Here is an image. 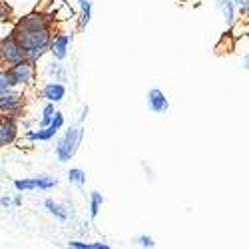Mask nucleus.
<instances>
[{"label": "nucleus", "mask_w": 249, "mask_h": 249, "mask_svg": "<svg viewBox=\"0 0 249 249\" xmlns=\"http://www.w3.org/2000/svg\"><path fill=\"white\" fill-rule=\"evenodd\" d=\"M52 32L54 30H22V32H14L16 40L22 48L26 50V58H30L32 62H42L48 56V46L52 40Z\"/></svg>", "instance_id": "nucleus-1"}, {"label": "nucleus", "mask_w": 249, "mask_h": 249, "mask_svg": "<svg viewBox=\"0 0 249 249\" xmlns=\"http://www.w3.org/2000/svg\"><path fill=\"white\" fill-rule=\"evenodd\" d=\"M88 112H90V108H88V106H82V110H80V118H78V122H82V124H84V122H86V118H88Z\"/></svg>", "instance_id": "nucleus-27"}, {"label": "nucleus", "mask_w": 249, "mask_h": 249, "mask_svg": "<svg viewBox=\"0 0 249 249\" xmlns=\"http://www.w3.org/2000/svg\"><path fill=\"white\" fill-rule=\"evenodd\" d=\"M22 203H24L22 192H18V194H14V196H12V205H14V207H22Z\"/></svg>", "instance_id": "nucleus-26"}, {"label": "nucleus", "mask_w": 249, "mask_h": 249, "mask_svg": "<svg viewBox=\"0 0 249 249\" xmlns=\"http://www.w3.org/2000/svg\"><path fill=\"white\" fill-rule=\"evenodd\" d=\"M231 2H233L235 6H239V4H243V2H245V0H231Z\"/></svg>", "instance_id": "nucleus-29"}, {"label": "nucleus", "mask_w": 249, "mask_h": 249, "mask_svg": "<svg viewBox=\"0 0 249 249\" xmlns=\"http://www.w3.org/2000/svg\"><path fill=\"white\" fill-rule=\"evenodd\" d=\"M2 68H4V66H2V62H0V70H2Z\"/></svg>", "instance_id": "nucleus-30"}, {"label": "nucleus", "mask_w": 249, "mask_h": 249, "mask_svg": "<svg viewBox=\"0 0 249 249\" xmlns=\"http://www.w3.org/2000/svg\"><path fill=\"white\" fill-rule=\"evenodd\" d=\"M22 58H26V50L22 48V44L18 42L12 32L0 38V62H2L4 68L16 64V62Z\"/></svg>", "instance_id": "nucleus-8"}, {"label": "nucleus", "mask_w": 249, "mask_h": 249, "mask_svg": "<svg viewBox=\"0 0 249 249\" xmlns=\"http://www.w3.org/2000/svg\"><path fill=\"white\" fill-rule=\"evenodd\" d=\"M20 122L18 118L6 116V114H0V150L10 148L18 142L20 138Z\"/></svg>", "instance_id": "nucleus-9"}, {"label": "nucleus", "mask_w": 249, "mask_h": 249, "mask_svg": "<svg viewBox=\"0 0 249 249\" xmlns=\"http://www.w3.org/2000/svg\"><path fill=\"white\" fill-rule=\"evenodd\" d=\"M66 178L72 185H76V188H84L86 185V172L82 168H70L66 172Z\"/></svg>", "instance_id": "nucleus-19"}, {"label": "nucleus", "mask_w": 249, "mask_h": 249, "mask_svg": "<svg viewBox=\"0 0 249 249\" xmlns=\"http://www.w3.org/2000/svg\"><path fill=\"white\" fill-rule=\"evenodd\" d=\"M237 12H239L241 18H249V0H245L243 4L237 6Z\"/></svg>", "instance_id": "nucleus-25"}, {"label": "nucleus", "mask_w": 249, "mask_h": 249, "mask_svg": "<svg viewBox=\"0 0 249 249\" xmlns=\"http://www.w3.org/2000/svg\"><path fill=\"white\" fill-rule=\"evenodd\" d=\"M42 205H44V210H46L56 221H60V223H68V221H70V213H68L66 205L62 203V201H56V199H52V197H46Z\"/></svg>", "instance_id": "nucleus-13"}, {"label": "nucleus", "mask_w": 249, "mask_h": 249, "mask_svg": "<svg viewBox=\"0 0 249 249\" xmlns=\"http://www.w3.org/2000/svg\"><path fill=\"white\" fill-rule=\"evenodd\" d=\"M72 42H74V32L68 30H60L58 26L52 32V40L48 46V56L60 62H66L72 50Z\"/></svg>", "instance_id": "nucleus-7"}, {"label": "nucleus", "mask_w": 249, "mask_h": 249, "mask_svg": "<svg viewBox=\"0 0 249 249\" xmlns=\"http://www.w3.org/2000/svg\"><path fill=\"white\" fill-rule=\"evenodd\" d=\"M26 102H28V90L24 88H8L0 92V114H6L12 118H24L26 116Z\"/></svg>", "instance_id": "nucleus-3"}, {"label": "nucleus", "mask_w": 249, "mask_h": 249, "mask_svg": "<svg viewBox=\"0 0 249 249\" xmlns=\"http://www.w3.org/2000/svg\"><path fill=\"white\" fill-rule=\"evenodd\" d=\"M10 74V80L16 88H24V90H32L36 86L38 80V64L32 62L30 58H22L18 60L16 64L6 68Z\"/></svg>", "instance_id": "nucleus-4"}, {"label": "nucleus", "mask_w": 249, "mask_h": 249, "mask_svg": "<svg viewBox=\"0 0 249 249\" xmlns=\"http://www.w3.org/2000/svg\"><path fill=\"white\" fill-rule=\"evenodd\" d=\"M68 90H66V84L62 82H54V80H48L46 84L40 88V98L44 102H52V104H60L62 100L66 98Z\"/></svg>", "instance_id": "nucleus-11"}, {"label": "nucleus", "mask_w": 249, "mask_h": 249, "mask_svg": "<svg viewBox=\"0 0 249 249\" xmlns=\"http://www.w3.org/2000/svg\"><path fill=\"white\" fill-rule=\"evenodd\" d=\"M0 207H2V210H14V205H12V196H8V194H0Z\"/></svg>", "instance_id": "nucleus-23"}, {"label": "nucleus", "mask_w": 249, "mask_h": 249, "mask_svg": "<svg viewBox=\"0 0 249 249\" xmlns=\"http://www.w3.org/2000/svg\"><path fill=\"white\" fill-rule=\"evenodd\" d=\"M70 249H110L108 241H80V239H72L68 241Z\"/></svg>", "instance_id": "nucleus-18"}, {"label": "nucleus", "mask_w": 249, "mask_h": 249, "mask_svg": "<svg viewBox=\"0 0 249 249\" xmlns=\"http://www.w3.org/2000/svg\"><path fill=\"white\" fill-rule=\"evenodd\" d=\"M44 74L50 80H54V82H62V84H66V82H68V68H66V64H64V62H60V60H54V58L46 64Z\"/></svg>", "instance_id": "nucleus-14"}, {"label": "nucleus", "mask_w": 249, "mask_h": 249, "mask_svg": "<svg viewBox=\"0 0 249 249\" xmlns=\"http://www.w3.org/2000/svg\"><path fill=\"white\" fill-rule=\"evenodd\" d=\"M58 178L48 176V174H38V176H30V178H18L12 181L16 192H52L54 188H58Z\"/></svg>", "instance_id": "nucleus-6"}, {"label": "nucleus", "mask_w": 249, "mask_h": 249, "mask_svg": "<svg viewBox=\"0 0 249 249\" xmlns=\"http://www.w3.org/2000/svg\"><path fill=\"white\" fill-rule=\"evenodd\" d=\"M134 241H136V245L142 247V249H154V247H156V239H154L150 233H140Z\"/></svg>", "instance_id": "nucleus-21"}, {"label": "nucleus", "mask_w": 249, "mask_h": 249, "mask_svg": "<svg viewBox=\"0 0 249 249\" xmlns=\"http://www.w3.org/2000/svg\"><path fill=\"white\" fill-rule=\"evenodd\" d=\"M78 4V16H76V28L80 32H84L88 28V24L92 22V8H94V2L92 0H76Z\"/></svg>", "instance_id": "nucleus-12"}, {"label": "nucleus", "mask_w": 249, "mask_h": 249, "mask_svg": "<svg viewBox=\"0 0 249 249\" xmlns=\"http://www.w3.org/2000/svg\"><path fill=\"white\" fill-rule=\"evenodd\" d=\"M58 24L54 22V16L44 12V10H34L24 14L22 18H18L14 22V32H22V30H54Z\"/></svg>", "instance_id": "nucleus-5"}, {"label": "nucleus", "mask_w": 249, "mask_h": 249, "mask_svg": "<svg viewBox=\"0 0 249 249\" xmlns=\"http://www.w3.org/2000/svg\"><path fill=\"white\" fill-rule=\"evenodd\" d=\"M54 112H56V104L46 102L44 108H42V116H40V122H38V128L50 126V122H52V118H54Z\"/></svg>", "instance_id": "nucleus-20"}, {"label": "nucleus", "mask_w": 249, "mask_h": 249, "mask_svg": "<svg viewBox=\"0 0 249 249\" xmlns=\"http://www.w3.org/2000/svg\"><path fill=\"white\" fill-rule=\"evenodd\" d=\"M102 205H104V196H102V192H98V190L90 192V197H88V215H90L92 221L100 215Z\"/></svg>", "instance_id": "nucleus-16"}, {"label": "nucleus", "mask_w": 249, "mask_h": 249, "mask_svg": "<svg viewBox=\"0 0 249 249\" xmlns=\"http://www.w3.org/2000/svg\"><path fill=\"white\" fill-rule=\"evenodd\" d=\"M84 124L82 122H72L70 126L64 130L58 140H56V146H54V154H56V160L60 163H68L80 150L82 142H84Z\"/></svg>", "instance_id": "nucleus-2"}, {"label": "nucleus", "mask_w": 249, "mask_h": 249, "mask_svg": "<svg viewBox=\"0 0 249 249\" xmlns=\"http://www.w3.org/2000/svg\"><path fill=\"white\" fill-rule=\"evenodd\" d=\"M54 22L56 24H62V22H70V20H74L76 18V10L68 4V2H64V4H62L54 14Z\"/></svg>", "instance_id": "nucleus-17"}, {"label": "nucleus", "mask_w": 249, "mask_h": 249, "mask_svg": "<svg viewBox=\"0 0 249 249\" xmlns=\"http://www.w3.org/2000/svg\"><path fill=\"white\" fill-rule=\"evenodd\" d=\"M8 88H14V84H12V80H10L8 70L2 68V70H0V92H4V90H8Z\"/></svg>", "instance_id": "nucleus-22"}, {"label": "nucleus", "mask_w": 249, "mask_h": 249, "mask_svg": "<svg viewBox=\"0 0 249 249\" xmlns=\"http://www.w3.org/2000/svg\"><path fill=\"white\" fill-rule=\"evenodd\" d=\"M217 8L223 14V20L227 26H233L237 22V6L231 2V0H217Z\"/></svg>", "instance_id": "nucleus-15"}, {"label": "nucleus", "mask_w": 249, "mask_h": 249, "mask_svg": "<svg viewBox=\"0 0 249 249\" xmlns=\"http://www.w3.org/2000/svg\"><path fill=\"white\" fill-rule=\"evenodd\" d=\"M146 104L152 114H165L170 110V100L161 88H150L146 94Z\"/></svg>", "instance_id": "nucleus-10"}, {"label": "nucleus", "mask_w": 249, "mask_h": 249, "mask_svg": "<svg viewBox=\"0 0 249 249\" xmlns=\"http://www.w3.org/2000/svg\"><path fill=\"white\" fill-rule=\"evenodd\" d=\"M241 66H243V68H245V70L249 72V52H247V54H245V56L241 58Z\"/></svg>", "instance_id": "nucleus-28"}, {"label": "nucleus", "mask_w": 249, "mask_h": 249, "mask_svg": "<svg viewBox=\"0 0 249 249\" xmlns=\"http://www.w3.org/2000/svg\"><path fill=\"white\" fill-rule=\"evenodd\" d=\"M12 16V8L4 2V0H0V20H8Z\"/></svg>", "instance_id": "nucleus-24"}]
</instances>
